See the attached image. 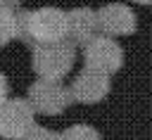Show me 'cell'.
Here are the masks:
<instances>
[{"label":"cell","instance_id":"cell-1","mask_svg":"<svg viewBox=\"0 0 152 140\" xmlns=\"http://www.w3.org/2000/svg\"><path fill=\"white\" fill-rule=\"evenodd\" d=\"M19 33L36 45H52L66 40V12L57 7H40L19 17Z\"/></svg>","mask_w":152,"mask_h":140},{"label":"cell","instance_id":"cell-2","mask_svg":"<svg viewBox=\"0 0 152 140\" xmlns=\"http://www.w3.org/2000/svg\"><path fill=\"white\" fill-rule=\"evenodd\" d=\"M74 66V43L59 40L52 45H36L33 50V69L40 76V81L59 83L69 69Z\"/></svg>","mask_w":152,"mask_h":140},{"label":"cell","instance_id":"cell-3","mask_svg":"<svg viewBox=\"0 0 152 140\" xmlns=\"http://www.w3.org/2000/svg\"><path fill=\"white\" fill-rule=\"evenodd\" d=\"M83 59H86V69L97 71V74H116L124 64V50L114 38L107 36H95L86 50H83Z\"/></svg>","mask_w":152,"mask_h":140},{"label":"cell","instance_id":"cell-4","mask_svg":"<svg viewBox=\"0 0 152 140\" xmlns=\"http://www.w3.org/2000/svg\"><path fill=\"white\" fill-rule=\"evenodd\" d=\"M33 107L28 100H5L0 104V135L2 138H24L33 123Z\"/></svg>","mask_w":152,"mask_h":140},{"label":"cell","instance_id":"cell-5","mask_svg":"<svg viewBox=\"0 0 152 140\" xmlns=\"http://www.w3.org/2000/svg\"><path fill=\"white\" fill-rule=\"evenodd\" d=\"M69 102H71L69 88H62L59 83L38 81V83H33L31 90H28V104L33 107V112H40V114L64 112Z\"/></svg>","mask_w":152,"mask_h":140},{"label":"cell","instance_id":"cell-6","mask_svg":"<svg viewBox=\"0 0 152 140\" xmlns=\"http://www.w3.org/2000/svg\"><path fill=\"white\" fill-rule=\"evenodd\" d=\"M107 93H109V76L97 74V71H90V69H83V71L74 78V83H71V88H69L71 100L83 102V104L100 102V100L107 97Z\"/></svg>","mask_w":152,"mask_h":140},{"label":"cell","instance_id":"cell-7","mask_svg":"<svg viewBox=\"0 0 152 140\" xmlns=\"http://www.w3.org/2000/svg\"><path fill=\"white\" fill-rule=\"evenodd\" d=\"M97 28L112 38V36H126L135 31V14L128 5H104L97 9Z\"/></svg>","mask_w":152,"mask_h":140},{"label":"cell","instance_id":"cell-8","mask_svg":"<svg viewBox=\"0 0 152 140\" xmlns=\"http://www.w3.org/2000/svg\"><path fill=\"white\" fill-rule=\"evenodd\" d=\"M66 36L74 45H88L97 36V12L90 7H76L66 12Z\"/></svg>","mask_w":152,"mask_h":140},{"label":"cell","instance_id":"cell-9","mask_svg":"<svg viewBox=\"0 0 152 140\" xmlns=\"http://www.w3.org/2000/svg\"><path fill=\"white\" fill-rule=\"evenodd\" d=\"M12 9H14L12 5H0V45L19 36V17Z\"/></svg>","mask_w":152,"mask_h":140},{"label":"cell","instance_id":"cell-10","mask_svg":"<svg viewBox=\"0 0 152 140\" xmlns=\"http://www.w3.org/2000/svg\"><path fill=\"white\" fill-rule=\"evenodd\" d=\"M57 140H102V138H100V133H97L93 126L78 123V126H71V128H66L64 133H59Z\"/></svg>","mask_w":152,"mask_h":140},{"label":"cell","instance_id":"cell-11","mask_svg":"<svg viewBox=\"0 0 152 140\" xmlns=\"http://www.w3.org/2000/svg\"><path fill=\"white\" fill-rule=\"evenodd\" d=\"M19 140H57V135L52 133V131H48V128H43V126H33L24 138H19Z\"/></svg>","mask_w":152,"mask_h":140},{"label":"cell","instance_id":"cell-12","mask_svg":"<svg viewBox=\"0 0 152 140\" xmlns=\"http://www.w3.org/2000/svg\"><path fill=\"white\" fill-rule=\"evenodd\" d=\"M7 100V78L0 74V104Z\"/></svg>","mask_w":152,"mask_h":140}]
</instances>
